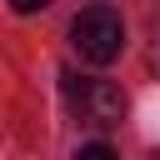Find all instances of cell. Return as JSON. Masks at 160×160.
<instances>
[{
    "instance_id": "2",
    "label": "cell",
    "mask_w": 160,
    "mask_h": 160,
    "mask_svg": "<svg viewBox=\"0 0 160 160\" xmlns=\"http://www.w3.org/2000/svg\"><path fill=\"white\" fill-rule=\"evenodd\" d=\"M70 105H75L80 120L95 125V130H110V125L125 120V95H120V85H110V80H90V75H85V85L70 95Z\"/></svg>"
},
{
    "instance_id": "3",
    "label": "cell",
    "mask_w": 160,
    "mask_h": 160,
    "mask_svg": "<svg viewBox=\"0 0 160 160\" xmlns=\"http://www.w3.org/2000/svg\"><path fill=\"white\" fill-rule=\"evenodd\" d=\"M75 160H120V155H115V145L90 140V145H80V150H75Z\"/></svg>"
},
{
    "instance_id": "4",
    "label": "cell",
    "mask_w": 160,
    "mask_h": 160,
    "mask_svg": "<svg viewBox=\"0 0 160 160\" xmlns=\"http://www.w3.org/2000/svg\"><path fill=\"white\" fill-rule=\"evenodd\" d=\"M55 0H10V10L15 15H35V10H50Z\"/></svg>"
},
{
    "instance_id": "1",
    "label": "cell",
    "mask_w": 160,
    "mask_h": 160,
    "mask_svg": "<svg viewBox=\"0 0 160 160\" xmlns=\"http://www.w3.org/2000/svg\"><path fill=\"white\" fill-rule=\"evenodd\" d=\"M70 45H75V55L90 60V65L120 60V50H125V20H120V10H110V5H85V10L70 20Z\"/></svg>"
},
{
    "instance_id": "5",
    "label": "cell",
    "mask_w": 160,
    "mask_h": 160,
    "mask_svg": "<svg viewBox=\"0 0 160 160\" xmlns=\"http://www.w3.org/2000/svg\"><path fill=\"white\" fill-rule=\"evenodd\" d=\"M155 70H160V55H155Z\"/></svg>"
}]
</instances>
